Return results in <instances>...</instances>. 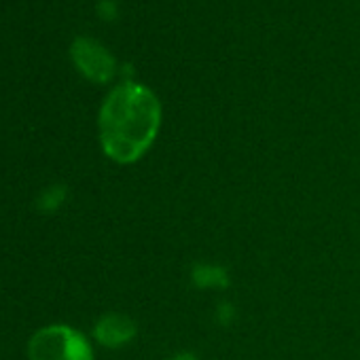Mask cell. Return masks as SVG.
I'll use <instances>...</instances> for the list:
<instances>
[{"label":"cell","mask_w":360,"mask_h":360,"mask_svg":"<svg viewBox=\"0 0 360 360\" xmlns=\"http://www.w3.org/2000/svg\"><path fill=\"white\" fill-rule=\"evenodd\" d=\"M172 360H198L193 354H178L176 358H172Z\"/></svg>","instance_id":"7"},{"label":"cell","mask_w":360,"mask_h":360,"mask_svg":"<svg viewBox=\"0 0 360 360\" xmlns=\"http://www.w3.org/2000/svg\"><path fill=\"white\" fill-rule=\"evenodd\" d=\"M70 56L75 66L94 83H108L115 77L117 64L108 49H104L98 41L81 37L72 43Z\"/></svg>","instance_id":"3"},{"label":"cell","mask_w":360,"mask_h":360,"mask_svg":"<svg viewBox=\"0 0 360 360\" xmlns=\"http://www.w3.org/2000/svg\"><path fill=\"white\" fill-rule=\"evenodd\" d=\"M136 335V324L125 314H106L96 322L94 337L106 347H121L129 343Z\"/></svg>","instance_id":"4"},{"label":"cell","mask_w":360,"mask_h":360,"mask_svg":"<svg viewBox=\"0 0 360 360\" xmlns=\"http://www.w3.org/2000/svg\"><path fill=\"white\" fill-rule=\"evenodd\" d=\"M64 187H51V189H45V193L41 195L39 200V210L43 212H51V210H58L64 202Z\"/></svg>","instance_id":"6"},{"label":"cell","mask_w":360,"mask_h":360,"mask_svg":"<svg viewBox=\"0 0 360 360\" xmlns=\"http://www.w3.org/2000/svg\"><path fill=\"white\" fill-rule=\"evenodd\" d=\"M28 360H94V347L77 328L51 324L30 337Z\"/></svg>","instance_id":"2"},{"label":"cell","mask_w":360,"mask_h":360,"mask_svg":"<svg viewBox=\"0 0 360 360\" xmlns=\"http://www.w3.org/2000/svg\"><path fill=\"white\" fill-rule=\"evenodd\" d=\"M159 125L161 104L157 96L140 83H121L106 96L100 108L102 150L117 163H134L150 148Z\"/></svg>","instance_id":"1"},{"label":"cell","mask_w":360,"mask_h":360,"mask_svg":"<svg viewBox=\"0 0 360 360\" xmlns=\"http://www.w3.org/2000/svg\"><path fill=\"white\" fill-rule=\"evenodd\" d=\"M195 282L200 286H223L225 284V271L217 267H200L193 274Z\"/></svg>","instance_id":"5"}]
</instances>
